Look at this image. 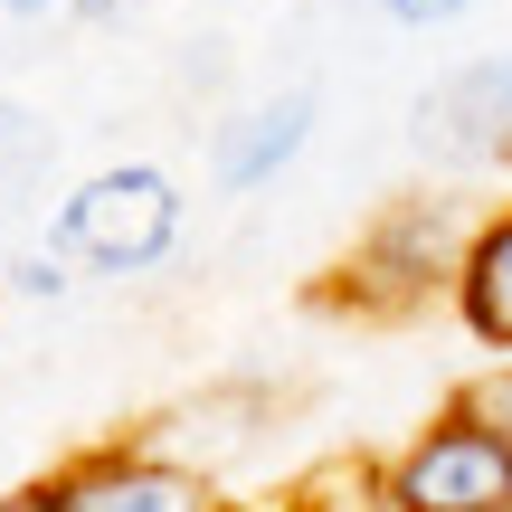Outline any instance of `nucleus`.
<instances>
[{
    "label": "nucleus",
    "instance_id": "nucleus-1",
    "mask_svg": "<svg viewBox=\"0 0 512 512\" xmlns=\"http://www.w3.org/2000/svg\"><path fill=\"white\" fill-rule=\"evenodd\" d=\"M484 209H465L456 190H408V200H380L361 219V238L342 247V266L323 275V304L351 313V323H408L418 304H456L465 247H475Z\"/></svg>",
    "mask_w": 512,
    "mask_h": 512
},
{
    "label": "nucleus",
    "instance_id": "nucleus-2",
    "mask_svg": "<svg viewBox=\"0 0 512 512\" xmlns=\"http://www.w3.org/2000/svg\"><path fill=\"white\" fill-rule=\"evenodd\" d=\"M57 256H86L95 275H152L181 247V181L162 162H114L95 181H76L48 219Z\"/></svg>",
    "mask_w": 512,
    "mask_h": 512
},
{
    "label": "nucleus",
    "instance_id": "nucleus-3",
    "mask_svg": "<svg viewBox=\"0 0 512 512\" xmlns=\"http://www.w3.org/2000/svg\"><path fill=\"white\" fill-rule=\"evenodd\" d=\"M38 503L48 512H228L209 465L171 456L162 437H105V446H76L67 465L38 475Z\"/></svg>",
    "mask_w": 512,
    "mask_h": 512
},
{
    "label": "nucleus",
    "instance_id": "nucleus-4",
    "mask_svg": "<svg viewBox=\"0 0 512 512\" xmlns=\"http://www.w3.org/2000/svg\"><path fill=\"white\" fill-rule=\"evenodd\" d=\"M380 512H512V446L465 427L456 408H437L380 465Z\"/></svg>",
    "mask_w": 512,
    "mask_h": 512
},
{
    "label": "nucleus",
    "instance_id": "nucleus-5",
    "mask_svg": "<svg viewBox=\"0 0 512 512\" xmlns=\"http://www.w3.org/2000/svg\"><path fill=\"white\" fill-rule=\"evenodd\" d=\"M418 152H437L456 171L512 162V57H475L437 95H418Z\"/></svg>",
    "mask_w": 512,
    "mask_h": 512
},
{
    "label": "nucleus",
    "instance_id": "nucleus-6",
    "mask_svg": "<svg viewBox=\"0 0 512 512\" xmlns=\"http://www.w3.org/2000/svg\"><path fill=\"white\" fill-rule=\"evenodd\" d=\"M304 143H313V95H304V86H285V95H266V105L228 114V124L209 133V181L247 200V190H266Z\"/></svg>",
    "mask_w": 512,
    "mask_h": 512
},
{
    "label": "nucleus",
    "instance_id": "nucleus-7",
    "mask_svg": "<svg viewBox=\"0 0 512 512\" xmlns=\"http://www.w3.org/2000/svg\"><path fill=\"white\" fill-rule=\"evenodd\" d=\"M456 323L475 332L484 351L512 361V200L484 209L475 247H465V275H456Z\"/></svg>",
    "mask_w": 512,
    "mask_h": 512
},
{
    "label": "nucleus",
    "instance_id": "nucleus-8",
    "mask_svg": "<svg viewBox=\"0 0 512 512\" xmlns=\"http://www.w3.org/2000/svg\"><path fill=\"white\" fill-rule=\"evenodd\" d=\"M456 408L465 427H484L494 446H512V361H494V370H475V380H456Z\"/></svg>",
    "mask_w": 512,
    "mask_h": 512
},
{
    "label": "nucleus",
    "instance_id": "nucleus-9",
    "mask_svg": "<svg viewBox=\"0 0 512 512\" xmlns=\"http://www.w3.org/2000/svg\"><path fill=\"white\" fill-rule=\"evenodd\" d=\"M67 285H76V275H67V256H57V247H29V256H10V294H19V304H57Z\"/></svg>",
    "mask_w": 512,
    "mask_h": 512
},
{
    "label": "nucleus",
    "instance_id": "nucleus-10",
    "mask_svg": "<svg viewBox=\"0 0 512 512\" xmlns=\"http://www.w3.org/2000/svg\"><path fill=\"white\" fill-rule=\"evenodd\" d=\"M380 10L399 19V29H446V19H465L475 0H380Z\"/></svg>",
    "mask_w": 512,
    "mask_h": 512
},
{
    "label": "nucleus",
    "instance_id": "nucleus-11",
    "mask_svg": "<svg viewBox=\"0 0 512 512\" xmlns=\"http://www.w3.org/2000/svg\"><path fill=\"white\" fill-rule=\"evenodd\" d=\"M67 10H76V19H86V29H124V19H133V10H143V0H67Z\"/></svg>",
    "mask_w": 512,
    "mask_h": 512
},
{
    "label": "nucleus",
    "instance_id": "nucleus-12",
    "mask_svg": "<svg viewBox=\"0 0 512 512\" xmlns=\"http://www.w3.org/2000/svg\"><path fill=\"white\" fill-rule=\"evenodd\" d=\"M0 512H48V503H38V484H19V494H0Z\"/></svg>",
    "mask_w": 512,
    "mask_h": 512
},
{
    "label": "nucleus",
    "instance_id": "nucleus-13",
    "mask_svg": "<svg viewBox=\"0 0 512 512\" xmlns=\"http://www.w3.org/2000/svg\"><path fill=\"white\" fill-rule=\"evenodd\" d=\"M0 10H19V19H38V10H48V0H0Z\"/></svg>",
    "mask_w": 512,
    "mask_h": 512
}]
</instances>
